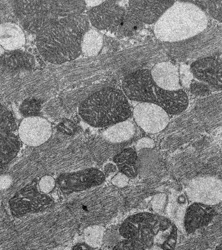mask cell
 Wrapping results in <instances>:
<instances>
[{
  "label": "cell",
  "instance_id": "cell-1",
  "mask_svg": "<svg viewBox=\"0 0 222 250\" xmlns=\"http://www.w3.org/2000/svg\"><path fill=\"white\" fill-rule=\"evenodd\" d=\"M89 30L87 16L64 18L49 25L37 34V46L46 62L62 64L78 58L84 35Z\"/></svg>",
  "mask_w": 222,
  "mask_h": 250
},
{
  "label": "cell",
  "instance_id": "cell-2",
  "mask_svg": "<svg viewBox=\"0 0 222 250\" xmlns=\"http://www.w3.org/2000/svg\"><path fill=\"white\" fill-rule=\"evenodd\" d=\"M119 232L124 239L139 242L146 250H173L177 240V227L170 220L149 212L128 217Z\"/></svg>",
  "mask_w": 222,
  "mask_h": 250
},
{
  "label": "cell",
  "instance_id": "cell-3",
  "mask_svg": "<svg viewBox=\"0 0 222 250\" xmlns=\"http://www.w3.org/2000/svg\"><path fill=\"white\" fill-rule=\"evenodd\" d=\"M206 14L190 1H175L155 25L156 37L163 42H181L196 36L208 27Z\"/></svg>",
  "mask_w": 222,
  "mask_h": 250
},
{
  "label": "cell",
  "instance_id": "cell-4",
  "mask_svg": "<svg viewBox=\"0 0 222 250\" xmlns=\"http://www.w3.org/2000/svg\"><path fill=\"white\" fill-rule=\"evenodd\" d=\"M123 92L131 101L155 104L168 115H179L188 106L186 92L166 91L160 88L152 78L151 71L140 69L129 74L122 83Z\"/></svg>",
  "mask_w": 222,
  "mask_h": 250
},
{
  "label": "cell",
  "instance_id": "cell-5",
  "mask_svg": "<svg viewBox=\"0 0 222 250\" xmlns=\"http://www.w3.org/2000/svg\"><path fill=\"white\" fill-rule=\"evenodd\" d=\"M80 116L93 127L112 126L130 117V104L124 92L107 87L90 96L80 104Z\"/></svg>",
  "mask_w": 222,
  "mask_h": 250
},
{
  "label": "cell",
  "instance_id": "cell-6",
  "mask_svg": "<svg viewBox=\"0 0 222 250\" xmlns=\"http://www.w3.org/2000/svg\"><path fill=\"white\" fill-rule=\"evenodd\" d=\"M85 6L84 1H13L14 10L22 26L37 34L60 20L80 15Z\"/></svg>",
  "mask_w": 222,
  "mask_h": 250
},
{
  "label": "cell",
  "instance_id": "cell-7",
  "mask_svg": "<svg viewBox=\"0 0 222 250\" xmlns=\"http://www.w3.org/2000/svg\"><path fill=\"white\" fill-rule=\"evenodd\" d=\"M171 56L181 61H196L222 52V32L218 27L210 26L186 40L167 45Z\"/></svg>",
  "mask_w": 222,
  "mask_h": 250
},
{
  "label": "cell",
  "instance_id": "cell-8",
  "mask_svg": "<svg viewBox=\"0 0 222 250\" xmlns=\"http://www.w3.org/2000/svg\"><path fill=\"white\" fill-rule=\"evenodd\" d=\"M53 203L52 199L39 191L37 185L23 188L10 201L12 212L17 216L46 210Z\"/></svg>",
  "mask_w": 222,
  "mask_h": 250
},
{
  "label": "cell",
  "instance_id": "cell-9",
  "mask_svg": "<svg viewBox=\"0 0 222 250\" xmlns=\"http://www.w3.org/2000/svg\"><path fill=\"white\" fill-rule=\"evenodd\" d=\"M105 174L96 168H87L78 171L62 174L57 183L64 193H72L96 187L104 183Z\"/></svg>",
  "mask_w": 222,
  "mask_h": 250
},
{
  "label": "cell",
  "instance_id": "cell-10",
  "mask_svg": "<svg viewBox=\"0 0 222 250\" xmlns=\"http://www.w3.org/2000/svg\"><path fill=\"white\" fill-rule=\"evenodd\" d=\"M134 120L145 132L155 134L161 132L169 123L166 111L155 104H138L133 111Z\"/></svg>",
  "mask_w": 222,
  "mask_h": 250
},
{
  "label": "cell",
  "instance_id": "cell-11",
  "mask_svg": "<svg viewBox=\"0 0 222 250\" xmlns=\"http://www.w3.org/2000/svg\"><path fill=\"white\" fill-rule=\"evenodd\" d=\"M190 70L198 81L207 84L213 91H222V52L194 62Z\"/></svg>",
  "mask_w": 222,
  "mask_h": 250
},
{
  "label": "cell",
  "instance_id": "cell-12",
  "mask_svg": "<svg viewBox=\"0 0 222 250\" xmlns=\"http://www.w3.org/2000/svg\"><path fill=\"white\" fill-rule=\"evenodd\" d=\"M126 15L124 7L116 1H103L88 13L91 24L98 29L114 30L120 26Z\"/></svg>",
  "mask_w": 222,
  "mask_h": 250
},
{
  "label": "cell",
  "instance_id": "cell-13",
  "mask_svg": "<svg viewBox=\"0 0 222 250\" xmlns=\"http://www.w3.org/2000/svg\"><path fill=\"white\" fill-rule=\"evenodd\" d=\"M18 133L19 138L25 144L38 146L50 138L52 134V125L41 117H25L19 125Z\"/></svg>",
  "mask_w": 222,
  "mask_h": 250
},
{
  "label": "cell",
  "instance_id": "cell-14",
  "mask_svg": "<svg viewBox=\"0 0 222 250\" xmlns=\"http://www.w3.org/2000/svg\"><path fill=\"white\" fill-rule=\"evenodd\" d=\"M188 194L194 203L212 205L222 200V182L214 177H200L190 184Z\"/></svg>",
  "mask_w": 222,
  "mask_h": 250
},
{
  "label": "cell",
  "instance_id": "cell-15",
  "mask_svg": "<svg viewBox=\"0 0 222 250\" xmlns=\"http://www.w3.org/2000/svg\"><path fill=\"white\" fill-rule=\"evenodd\" d=\"M191 111L201 123L213 126L222 123V91L200 98Z\"/></svg>",
  "mask_w": 222,
  "mask_h": 250
},
{
  "label": "cell",
  "instance_id": "cell-16",
  "mask_svg": "<svg viewBox=\"0 0 222 250\" xmlns=\"http://www.w3.org/2000/svg\"><path fill=\"white\" fill-rule=\"evenodd\" d=\"M173 1H130L129 5L140 21L148 24L156 23L174 3Z\"/></svg>",
  "mask_w": 222,
  "mask_h": 250
},
{
  "label": "cell",
  "instance_id": "cell-17",
  "mask_svg": "<svg viewBox=\"0 0 222 250\" xmlns=\"http://www.w3.org/2000/svg\"><path fill=\"white\" fill-rule=\"evenodd\" d=\"M215 215V210L210 205L193 203L185 212L184 226L188 233L204 228L209 224Z\"/></svg>",
  "mask_w": 222,
  "mask_h": 250
},
{
  "label": "cell",
  "instance_id": "cell-18",
  "mask_svg": "<svg viewBox=\"0 0 222 250\" xmlns=\"http://www.w3.org/2000/svg\"><path fill=\"white\" fill-rule=\"evenodd\" d=\"M151 74L153 81L161 89L169 91L181 89L178 68L172 62H165L156 64Z\"/></svg>",
  "mask_w": 222,
  "mask_h": 250
},
{
  "label": "cell",
  "instance_id": "cell-19",
  "mask_svg": "<svg viewBox=\"0 0 222 250\" xmlns=\"http://www.w3.org/2000/svg\"><path fill=\"white\" fill-rule=\"evenodd\" d=\"M0 65L10 71L29 70L35 67V60L32 55L24 51H9L0 57Z\"/></svg>",
  "mask_w": 222,
  "mask_h": 250
},
{
  "label": "cell",
  "instance_id": "cell-20",
  "mask_svg": "<svg viewBox=\"0 0 222 250\" xmlns=\"http://www.w3.org/2000/svg\"><path fill=\"white\" fill-rule=\"evenodd\" d=\"M22 29L17 23L6 22L0 25V46L6 50H19L24 45Z\"/></svg>",
  "mask_w": 222,
  "mask_h": 250
},
{
  "label": "cell",
  "instance_id": "cell-21",
  "mask_svg": "<svg viewBox=\"0 0 222 250\" xmlns=\"http://www.w3.org/2000/svg\"><path fill=\"white\" fill-rule=\"evenodd\" d=\"M19 140L10 131L0 130V169L11 163L19 150Z\"/></svg>",
  "mask_w": 222,
  "mask_h": 250
},
{
  "label": "cell",
  "instance_id": "cell-22",
  "mask_svg": "<svg viewBox=\"0 0 222 250\" xmlns=\"http://www.w3.org/2000/svg\"><path fill=\"white\" fill-rule=\"evenodd\" d=\"M113 161L120 173L127 177L133 178L137 175L138 156L133 148H125L114 156Z\"/></svg>",
  "mask_w": 222,
  "mask_h": 250
},
{
  "label": "cell",
  "instance_id": "cell-23",
  "mask_svg": "<svg viewBox=\"0 0 222 250\" xmlns=\"http://www.w3.org/2000/svg\"><path fill=\"white\" fill-rule=\"evenodd\" d=\"M135 134V126L132 121L126 120L111 126L103 136L109 142L117 144L130 140Z\"/></svg>",
  "mask_w": 222,
  "mask_h": 250
},
{
  "label": "cell",
  "instance_id": "cell-24",
  "mask_svg": "<svg viewBox=\"0 0 222 250\" xmlns=\"http://www.w3.org/2000/svg\"><path fill=\"white\" fill-rule=\"evenodd\" d=\"M103 44L102 35L94 29H89L84 35L81 52L88 56H95L100 52Z\"/></svg>",
  "mask_w": 222,
  "mask_h": 250
},
{
  "label": "cell",
  "instance_id": "cell-25",
  "mask_svg": "<svg viewBox=\"0 0 222 250\" xmlns=\"http://www.w3.org/2000/svg\"><path fill=\"white\" fill-rule=\"evenodd\" d=\"M201 8L208 15L220 22L222 23V1H190Z\"/></svg>",
  "mask_w": 222,
  "mask_h": 250
},
{
  "label": "cell",
  "instance_id": "cell-26",
  "mask_svg": "<svg viewBox=\"0 0 222 250\" xmlns=\"http://www.w3.org/2000/svg\"><path fill=\"white\" fill-rule=\"evenodd\" d=\"M120 32L122 34H132L136 29L142 26V21L132 12H129L125 15L124 19L120 25Z\"/></svg>",
  "mask_w": 222,
  "mask_h": 250
},
{
  "label": "cell",
  "instance_id": "cell-27",
  "mask_svg": "<svg viewBox=\"0 0 222 250\" xmlns=\"http://www.w3.org/2000/svg\"><path fill=\"white\" fill-rule=\"evenodd\" d=\"M17 129V123L15 117L3 105L0 104V130L15 132Z\"/></svg>",
  "mask_w": 222,
  "mask_h": 250
},
{
  "label": "cell",
  "instance_id": "cell-28",
  "mask_svg": "<svg viewBox=\"0 0 222 250\" xmlns=\"http://www.w3.org/2000/svg\"><path fill=\"white\" fill-rule=\"evenodd\" d=\"M40 109V103L36 99H27L21 104L19 109L23 115L26 117L37 116Z\"/></svg>",
  "mask_w": 222,
  "mask_h": 250
},
{
  "label": "cell",
  "instance_id": "cell-29",
  "mask_svg": "<svg viewBox=\"0 0 222 250\" xmlns=\"http://www.w3.org/2000/svg\"><path fill=\"white\" fill-rule=\"evenodd\" d=\"M190 88L193 95L201 98L209 95L211 90L207 84L200 81L193 82L190 84Z\"/></svg>",
  "mask_w": 222,
  "mask_h": 250
},
{
  "label": "cell",
  "instance_id": "cell-30",
  "mask_svg": "<svg viewBox=\"0 0 222 250\" xmlns=\"http://www.w3.org/2000/svg\"><path fill=\"white\" fill-rule=\"evenodd\" d=\"M112 250H146L145 248L139 242L134 240H122L117 243Z\"/></svg>",
  "mask_w": 222,
  "mask_h": 250
},
{
  "label": "cell",
  "instance_id": "cell-31",
  "mask_svg": "<svg viewBox=\"0 0 222 250\" xmlns=\"http://www.w3.org/2000/svg\"><path fill=\"white\" fill-rule=\"evenodd\" d=\"M104 229L99 226H90L85 230L86 237L90 242L97 241L102 237Z\"/></svg>",
  "mask_w": 222,
  "mask_h": 250
},
{
  "label": "cell",
  "instance_id": "cell-32",
  "mask_svg": "<svg viewBox=\"0 0 222 250\" xmlns=\"http://www.w3.org/2000/svg\"><path fill=\"white\" fill-rule=\"evenodd\" d=\"M39 189L44 193L51 192L56 187V181L51 176H44L40 179L38 183Z\"/></svg>",
  "mask_w": 222,
  "mask_h": 250
},
{
  "label": "cell",
  "instance_id": "cell-33",
  "mask_svg": "<svg viewBox=\"0 0 222 250\" xmlns=\"http://www.w3.org/2000/svg\"><path fill=\"white\" fill-rule=\"evenodd\" d=\"M180 75L181 82L185 87H188L192 83L193 74L191 71L190 67L186 64H183L181 66Z\"/></svg>",
  "mask_w": 222,
  "mask_h": 250
},
{
  "label": "cell",
  "instance_id": "cell-34",
  "mask_svg": "<svg viewBox=\"0 0 222 250\" xmlns=\"http://www.w3.org/2000/svg\"><path fill=\"white\" fill-rule=\"evenodd\" d=\"M129 181H130V178L120 172L117 173L111 181L112 185L118 188L126 187L128 185Z\"/></svg>",
  "mask_w": 222,
  "mask_h": 250
},
{
  "label": "cell",
  "instance_id": "cell-35",
  "mask_svg": "<svg viewBox=\"0 0 222 250\" xmlns=\"http://www.w3.org/2000/svg\"><path fill=\"white\" fill-rule=\"evenodd\" d=\"M155 144L153 141L149 138H143L142 140L138 141L136 144V150H141L142 148H153Z\"/></svg>",
  "mask_w": 222,
  "mask_h": 250
},
{
  "label": "cell",
  "instance_id": "cell-36",
  "mask_svg": "<svg viewBox=\"0 0 222 250\" xmlns=\"http://www.w3.org/2000/svg\"><path fill=\"white\" fill-rule=\"evenodd\" d=\"M13 179L7 175L0 176V189L8 188L11 185Z\"/></svg>",
  "mask_w": 222,
  "mask_h": 250
},
{
  "label": "cell",
  "instance_id": "cell-37",
  "mask_svg": "<svg viewBox=\"0 0 222 250\" xmlns=\"http://www.w3.org/2000/svg\"><path fill=\"white\" fill-rule=\"evenodd\" d=\"M72 250H92V249L87 244H79L74 246Z\"/></svg>",
  "mask_w": 222,
  "mask_h": 250
},
{
  "label": "cell",
  "instance_id": "cell-38",
  "mask_svg": "<svg viewBox=\"0 0 222 250\" xmlns=\"http://www.w3.org/2000/svg\"><path fill=\"white\" fill-rule=\"evenodd\" d=\"M86 5L91 6V7H96L103 3V1H85Z\"/></svg>",
  "mask_w": 222,
  "mask_h": 250
},
{
  "label": "cell",
  "instance_id": "cell-39",
  "mask_svg": "<svg viewBox=\"0 0 222 250\" xmlns=\"http://www.w3.org/2000/svg\"><path fill=\"white\" fill-rule=\"evenodd\" d=\"M215 250H222V244H220L219 246H217Z\"/></svg>",
  "mask_w": 222,
  "mask_h": 250
},
{
  "label": "cell",
  "instance_id": "cell-40",
  "mask_svg": "<svg viewBox=\"0 0 222 250\" xmlns=\"http://www.w3.org/2000/svg\"><path fill=\"white\" fill-rule=\"evenodd\" d=\"M3 48L1 46H0V57L1 56V55L3 54Z\"/></svg>",
  "mask_w": 222,
  "mask_h": 250
},
{
  "label": "cell",
  "instance_id": "cell-41",
  "mask_svg": "<svg viewBox=\"0 0 222 250\" xmlns=\"http://www.w3.org/2000/svg\"><path fill=\"white\" fill-rule=\"evenodd\" d=\"M220 29H221V31L222 32V25H221V27H220Z\"/></svg>",
  "mask_w": 222,
  "mask_h": 250
}]
</instances>
